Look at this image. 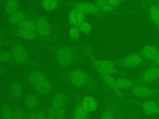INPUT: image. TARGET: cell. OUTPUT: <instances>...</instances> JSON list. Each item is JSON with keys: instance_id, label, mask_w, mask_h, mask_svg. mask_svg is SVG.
<instances>
[{"instance_id": "obj_1", "label": "cell", "mask_w": 159, "mask_h": 119, "mask_svg": "<svg viewBox=\"0 0 159 119\" xmlns=\"http://www.w3.org/2000/svg\"><path fill=\"white\" fill-rule=\"evenodd\" d=\"M85 50L86 51V54L89 57L94 68L98 72L99 74L112 75L113 74L117 73L122 76L126 75L124 72L117 68L114 61L106 59L99 60L95 58L93 55V51L89 46H86L85 48Z\"/></svg>"}, {"instance_id": "obj_2", "label": "cell", "mask_w": 159, "mask_h": 119, "mask_svg": "<svg viewBox=\"0 0 159 119\" xmlns=\"http://www.w3.org/2000/svg\"><path fill=\"white\" fill-rule=\"evenodd\" d=\"M117 67L122 68H135L142 66L146 61L139 51L131 53L114 61Z\"/></svg>"}, {"instance_id": "obj_3", "label": "cell", "mask_w": 159, "mask_h": 119, "mask_svg": "<svg viewBox=\"0 0 159 119\" xmlns=\"http://www.w3.org/2000/svg\"><path fill=\"white\" fill-rule=\"evenodd\" d=\"M129 92L138 99H153L159 95V87H152L148 85L139 84L130 89Z\"/></svg>"}, {"instance_id": "obj_4", "label": "cell", "mask_w": 159, "mask_h": 119, "mask_svg": "<svg viewBox=\"0 0 159 119\" xmlns=\"http://www.w3.org/2000/svg\"><path fill=\"white\" fill-rule=\"evenodd\" d=\"M159 79V65H149L145 70L140 72L135 80L143 85H148Z\"/></svg>"}, {"instance_id": "obj_5", "label": "cell", "mask_w": 159, "mask_h": 119, "mask_svg": "<svg viewBox=\"0 0 159 119\" xmlns=\"http://www.w3.org/2000/svg\"><path fill=\"white\" fill-rule=\"evenodd\" d=\"M56 59L58 64L62 67H67L71 64L73 60V51L71 47L63 45L56 51Z\"/></svg>"}, {"instance_id": "obj_6", "label": "cell", "mask_w": 159, "mask_h": 119, "mask_svg": "<svg viewBox=\"0 0 159 119\" xmlns=\"http://www.w3.org/2000/svg\"><path fill=\"white\" fill-rule=\"evenodd\" d=\"M130 101L132 104L140 107L147 115H159V105L153 99H147L145 100L132 99Z\"/></svg>"}, {"instance_id": "obj_7", "label": "cell", "mask_w": 159, "mask_h": 119, "mask_svg": "<svg viewBox=\"0 0 159 119\" xmlns=\"http://www.w3.org/2000/svg\"><path fill=\"white\" fill-rule=\"evenodd\" d=\"M117 98L116 95L113 96L106 102L99 119H116L119 108Z\"/></svg>"}, {"instance_id": "obj_8", "label": "cell", "mask_w": 159, "mask_h": 119, "mask_svg": "<svg viewBox=\"0 0 159 119\" xmlns=\"http://www.w3.org/2000/svg\"><path fill=\"white\" fill-rule=\"evenodd\" d=\"M69 81L71 84L76 87H82L88 82V77L86 73L81 69H76L69 74Z\"/></svg>"}, {"instance_id": "obj_9", "label": "cell", "mask_w": 159, "mask_h": 119, "mask_svg": "<svg viewBox=\"0 0 159 119\" xmlns=\"http://www.w3.org/2000/svg\"><path fill=\"white\" fill-rule=\"evenodd\" d=\"M146 5L148 17L158 34L159 41V9L157 2L156 1H147Z\"/></svg>"}, {"instance_id": "obj_10", "label": "cell", "mask_w": 159, "mask_h": 119, "mask_svg": "<svg viewBox=\"0 0 159 119\" xmlns=\"http://www.w3.org/2000/svg\"><path fill=\"white\" fill-rule=\"evenodd\" d=\"M75 7L81 11L84 14H91L98 15L99 17H104L105 15L101 11L99 7L94 4V2L80 1L75 4Z\"/></svg>"}, {"instance_id": "obj_11", "label": "cell", "mask_w": 159, "mask_h": 119, "mask_svg": "<svg viewBox=\"0 0 159 119\" xmlns=\"http://www.w3.org/2000/svg\"><path fill=\"white\" fill-rule=\"evenodd\" d=\"M144 60L152 63L157 58L159 53V47L157 45L147 44L139 51Z\"/></svg>"}, {"instance_id": "obj_12", "label": "cell", "mask_w": 159, "mask_h": 119, "mask_svg": "<svg viewBox=\"0 0 159 119\" xmlns=\"http://www.w3.org/2000/svg\"><path fill=\"white\" fill-rule=\"evenodd\" d=\"M12 56L16 62L22 64L28 60V53L25 48L20 43L14 45L12 48Z\"/></svg>"}, {"instance_id": "obj_13", "label": "cell", "mask_w": 159, "mask_h": 119, "mask_svg": "<svg viewBox=\"0 0 159 119\" xmlns=\"http://www.w3.org/2000/svg\"><path fill=\"white\" fill-rule=\"evenodd\" d=\"M101 79L104 81V82L109 86V87L112 89L113 92L114 93L115 95L121 100L124 99V96L123 93L120 90L118 89L117 87L115 78L110 74H99Z\"/></svg>"}, {"instance_id": "obj_14", "label": "cell", "mask_w": 159, "mask_h": 119, "mask_svg": "<svg viewBox=\"0 0 159 119\" xmlns=\"http://www.w3.org/2000/svg\"><path fill=\"white\" fill-rule=\"evenodd\" d=\"M36 30L43 37L48 36L50 33V25L48 20L43 16L39 17L36 20Z\"/></svg>"}, {"instance_id": "obj_15", "label": "cell", "mask_w": 159, "mask_h": 119, "mask_svg": "<svg viewBox=\"0 0 159 119\" xmlns=\"http://www.w3.org/2000/svg\"><path fill=\"white\" fill-rule=\"evenodd\" d=\"M84 19L85 14L76 7L71 9L68 15L69 22L75 26H78L81 22L84 21Z\"/></svg>"}, {"instance_id": "obj_16", "label": "cell", "mask_w": 159, "mask_h": 119, "mask_svg": "<svg viewBox=\"0 0 159 119\" xmlns=\"http://www.w3.org/2000/svg\"><path fill=\"white\" fill-rule=\"evenodd\" d=\"M117 87L119 90H130L140 84L135 80L126 77L115 78Z\"/></svg>"}, {"instance_id": "obj_17", "label": "cell", "mask_w": 159, "mask_h": 119, "mask_svg": "<svg viewBox=\"0 0 159 119\" xmlns=\"http://www.w3.org/2000/svg\"><path fill=\"white\" fill-rule=\"evenodd\" d=\"M81 105L88 113L94 112L98 105L96 99L89 95L84 96L81 101Z\"/></svg>"}, {"instance_id": "obj_18", "label": "cell", "mask_w": 159, "mask_h": 119, "mask_svg": "<svg viewBox=\"0 0 159 119\" xmlns=\"http://www.w3.org/2000/svg\"><path fill=\"white\" fill-rule=\"evenodd\" d=\"M34 89L37 93L41 95H45L50 92L52 89V84L48 80L45 79L39 84L35 85Z\"/></svg>"}, {"instance_id": "obj_19", "label": "cell", "mask_w": 159, "mask_h": 119, "mask_svg": "<svg viewBox=\"0 0 159 119\" xmlns=\"http://www.w3.org/2000/svg\"><path fill=\"white\" fill-rule=\"evenodd\" d=\"M45 79V76L43 73L39 71H34L30 73L27 77L28 81L34 86L39 84Z\"/></svg>"}, {"instance_id": "obj_20", "label": "cell", "mask_w": 159, "mask_h": 119, "mask_svg": "<svg viewBox=\"0 0 159 119\" xmlns=\"http://www.w3.org/2000/svg\"><path fill=\"white\" fill-rule=\"evenodd\" d=\"M39 104V99L37 95L34 94H27L24 99V105L28 109H34L36 108Z\"/></svg>"}, {"instance_id": "obj_21", "label": "cell", "mask_w": 159, "mask_h": 119, "mask_svg": "<svg viewBox=\"0 0 159 119\" xmlns=\"http://www.w3.org/2000/svg\"><path fill=\"white\" fill-rule=\"evenodd\" d=\"M25 19V14L22 11L18 10L14 13L9 15L7 21L11 24H19L21 21Z\"/></svg>"}, {"instance_id": "obj_22", "label": "cell", "mask_w": 159, "mask_h": 119, "mask_svg": "<svg viewBox=\"0 0 159 119\" xmlns=\"http://www.w3.org/2000/svg\"><path fill=\"white\" fill-rule=\"evenodd\" d=\"M19 7V2L17 0H8L4 4V9L6 14H12L17 11Z\"/></svg>"}, {"instance_id": "obj_23", "label": "cell", "mask_w": 159, "mask_h": 119, "mask_svg": "<svg viewBox=\"0 0 159 119\" xmlns=\"http://www.w3.org/2000/svg\"><path fill=\"white\" fill-rule=\"evenodd\" d=\"M94 2L99 7L101 11L103 12L104 14L112 13L115 11L116 9L110 6L107 2V0H98L95 1Z\"/></svg>"}, {"instance_id": "obj_24", "label": "cell", "mask_w": 159, "mask_h": 119, "mask_svg": "<svg viewBox=\"0 0 159 119\" xmlns=\"http://www.w3.org/2000/svg\"><path fill=\"white\" fill-rule=\"evenodd\" d=\"M65 102V97L61 92L57 93L54 95L52 100V107L55 110L63 107Z\"/></svg>"}, {"instance_id": "obj_25", "label": "cell", "mask_w": 159, "mask_h": 119, "mask_svg": "<svg viewBox=\"0 0 159 119\" xmlns=\"http://www.w3.org/2000/svg\"><path fill=\"white\" fill-rule=\"evenodd\" d=\"M89 113L82 106L81 104H78L73 112V119H87Z\"/></svg>"}, {"instance_id": "obj_26", "label": "cell", "mask_w": 159, "mask_h": 119, "mask_svg": "<svg viewBox=\"0 0 159 119\" xmlns=\"http://www.w3.org/2000/svg\"><path fill=\"white\" fill-rule=\"evenodd\" d=\"M11 95L14 98L20 97L23 93V88L21 84L18 82H12L9 87Z\"/></svg>"}, {"instance_id": "obj_27", "label": "cell", "mask_w": 159, "mask_h": 119, "mask_svg": "<svg viewBox=\"0 0 159 119\" xmlns=\"http://www.w3.org/2000/svg\"><path fill=\"white\" fill-rule=\"evenodd\" d=\"M13 110L7 104H3L0 107L1 119H12Z\"/></svg>"}, {"instance_id": "obj_28", "label": "cell", "mask_w": 159, "mask_h": 119, "mask_svg": "<svg viewBox=\"0 0 159 119\" xmlns=\"http://www.w3.org/2000/svg\"><path fill=\"white\" fill-rule=\"evenodd\" d=\"M18 27L20 29L27 30L33 32H35V30H36V23L29 19H25L22 21H21L18 24Z\"/></svg>"}, {"instance_id": "obj_29", "label": "cell", "mask_w": 159, "mask_h": 119, "mask_svg": "<svg viewBox=\"0 0 159 119\" xmlns=\"http://www.w3.org/2000/svg\"><path fill=\"white\" fill-rule=\"evenodd\" d=\"M16 35L21 38L29 40H34L36 37L35 33L34 32L20 29L16 31Z\"/></svg>"}, {"instance_id": "obj_30", "label": "cell", "mask_w": 159, "mask_h": 119, "mask_svg": "<svg viewBox=\"0 0 159 119\" xmlns=\"http://www.w3.org/2000/svg\"><path fill=\"white\" fill-rule=\"evenodd\" d=\"M40 4L42 8L45 10L52 11L58 6V2L56 0H42Z\"/></svg>"}, {"instance_id": "obj_31", "label": "cell", "mask_w": 159, "mask_h": 119, "mask_svg": "<svg viewBox=\"0 0 159 119\" xmlns=\"http://www.w3.org/2000/svg\"><path fill=\"white\" fill-rule=\"evenodd\" d=\"M80 32H82L85 34H88L89 33L91 32L92 30V26L91 24L87 22V21H83L81 22L78 26Z\"/></svg>"}, {"instance_id": "obj_32", "label": "cell", "mask_w": 159, "mask_h": 119, "mask_svg": "<svg viewBox=\"0 0 159 119\" xmlns=\"http://www.w3.org/2000/svg\"><path fill=\"white\" fill-rule=\"evenodd\" d=\"M12 119H25V113L21 108L16 107L13 110Z\"/></svg>"}, {"instance_id": "obj_33", "label": "cell", "mask_w": 159, "mask_h": 119, "mask_svg": "<svg viewBox=\"0 0 159 119\" xmlns=\"http://www.w3.org/2000/svg\"><path fill=\"white\" fill-rule=\"evenodd\" d=\"M80 31L78 26L73 25L69 29V36L72 40H76L80 37Z\"/></svg>"}, {"instance_id": "obj_34", "label": "cell", "mask_w": 159, "mask_h": 119, "mask_svg": "<svg viewBox=\"0 0 159 119\" xmlns=\"http://www.w3.org/2000/svg\"><path fill=\"white\" fill-rule=\"evenodd\" d=\"M12 53L7 50H2L0 51V61L2 62H7L11 60L12 58Z\"/></svg>"}, {"instance_id": "obj_35", "label": "cell", "mask_w": 159, "mask_h": 119, "mask_svg": "<svg viewBox=\"0 0 159 119\" xmlns=\"http://www.w3.org/2000/svg\"><path fill=\"white\" fill-rule=\"evenodd\" d=\"M107 1L109 4L114 9H116L118 6L125 2V1L124 0H107Z\"/></svg>"}, {"instance_id": "obj_36", "label": "cell", "mask_w": 159, "mask_h": 119, "mask_svg": "<svg viewBox=\"0 0 159 119\" xmlns=\"http://www.w3.org/2000/svg\"><path fill=\"white\" fill-rule=\"evenodd\" d=\"M47 119H56V110L50 107L47 112Z\"/></svg>"}, {"instance_id": "obj_37", "label": "cell", "mask_w": 159, "mask_h": 119, "mask_svg": "<svg viewBox=\"0 0 159 119\" xmlns=\"http://www.w3.org/2000/svg\"><path fill=\"white\" fill-rule=\"evenodd\" d=\"M65 115V110L64 108H61L56 110V119H64Z\"/></svg>"}, {"instance_id": "obj_38", "label": "cell", "mask_w": 159, "mask_h": 119, "mask_svg": "<svg viewBox=\"0 0 159 119\" xmlns=\"http://www.w3.org/2000/svg\"><path fill=\"white\" fill-rule=\"evenodd\" d=\"M116 119H127L123 108L119 106L117 110Z\"/></svg>"}, {"instance_id": "obj_39", "label": "cell", "mask_w": 159, "mask_h": 119, "mask_svg": "<svg viewBox=\"0 0 159 119\" xmlns=\"http://www.w3.org/2000/svg\"><path fill=\"white\" fill-rule=\"evenodd\" d=\"M37 119H47V112L40 110L37 112Z\"/></svg>"}, {"instance_id": "obj_40", "label": "cell", "mask_w": 159, "mask_h": 119, "mask_svg": "<svg viewBox=\"0 0 159 119\" xmlns=\"http://www.w3.org/2000/svg\"><path fill=\"white\" fill-rule=\"evenodd\" d=\"M25 119H37V113L34 112H30L25 116Z\"/></svg>"}, {"instance_id": "obj_41", "label": "cell", "mask_w": 159, "mask_h": 119, "mask_svg": "<svg viewBox=\"0 0 159 119\" xmlns=\"http://www.w3.org/2000/svg\"><path fill=\"white\" fill-rule=\"evenodd\" d=\"M131 119H143V118L140 117V116L138 114L137 112H134V110H132Z\"/></svg>"}, {"instance_id": "obj_42", "label": "cell", "mask_w": 159, "mask_h": 119, "mask_svg": "<svg viewBox=\"0 0 159 119\" xmlns=\"http://www.w3.org/2000/svg\"><path fill=\"white\" fill-rule=\"evenodd\" d=\"M150 65H159V53H158L157 58L155 59V60L154 61H153L152 63H151Z\"/></svg>"}, {"instance_id": "obj_43", "label": "cell", "mask_w": 159, "mask_h": 119, "mask_svg": "<svg viewBox=\"0 0 159 119\" xmlns=\"http://www.w3.org/2000/svg\"><path fill=\"white\" fill-rule=\"evenodd\" d=\"M152 99H153V100L157 103V104L159 105V95H157V96L153 98Z\"/></svg>"}, {"instance_id": "obj_44", "label": "cell", "mask_w": 159, "mask_h": 119, "mask_svg": "<svg viewBox=\"0 0 159 119\" xmlns=\"http://www.w3.org/2000/svg\"><path fill=\"white\" fill-rule=\"evenodd\" d=\"M156 2H157V6H158V9H159V0H157V1H156Z\"/></svg>"}, {"instance_id": "obj_45", "label": "cell", "mask_w": 159, "mask_h": 119, "mask_svg": "<svg viewBox=\"0 0 159 119\" xmlns=\"http://www.w3.org/2000/svg\"><path fill=\"white\" fill-rule=\"evenodd\" d=\"M2 45V42H1V41L0 40V46Z\"/></svg>"}]
</instances>
